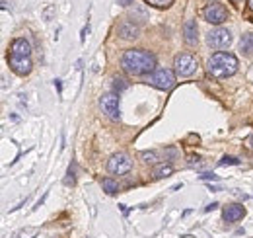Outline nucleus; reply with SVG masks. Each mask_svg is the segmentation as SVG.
<instances>
[{
    "label": "nucleus",
    "instance_id": "f03ea898",
    "mask_svg": "<svg viewBox=\"0 0 253 238\" xmlns=\"http://www.w3.org/2000/svg\"><path fill=\"white\" fill-rule=\"evenodd\" d=\"M206 70L214 78H220V80L222 78H228V76L236 74V70H238V59L232 53L218 51V53H214L210 59L206 60Z\"/></svg>",
    "mask_w": 253,
    "mask_h": 238
},
{
    "label": "nucleus",
    "instance_id": "5701e85b",
    "mask_svg": "<svg viewBox=\"0 0 253 238\" xmlns=\"http://www.w3.org/2000/svg\"><path fill=\"white\" fill-rule=\"evenodd\" d=\"M117 2H119V6H125V8H127V6H131L135 0H117Z\"/></svg>",
    "mask_w": 253,
    "mask_h": 238
},
{
    "label": "nucleus",
    "instance_id": "423d86ee",
    "mask_svg": "<svg viewBox=\"0 0 253 238\" xmlns=\"http://www.w3.org/2000/svg\"><path fill=\"white\" fill-rule=\"evenodd\" d=\"M133 168V160L127 152H115L109 160H107V170L115 176H125L129 170Z\"/></svg>",
    "mask_w": 253,
    "mask_h": 238
},
{
    "label": "nucleus",
    "instance_id": "bb28decb",
    "mask_svg": "<svg viewBox=\"0 0 253 238\" xmlns=\"http://www.w3.org/2000/svg\"><path fill=\"white\" fill-rule=\"evenodd\" d=\"M248 6H250V10H253V0H248Z\"/></svg>",
    "mask_w": 253,
    "mask_h": 238
},
{
    "label": "nucleus",
    "instance_id": "dca6fc26",
    "mask_svg": "<svg viewBox=\"0 0 253 238\" xmlns=\"http://www.w3.org/2000/svg\"><path fill=\"white\" fill-rule=\"evenodd\" d=\"M101 187H103V191H105V193H109V195H115V193L119 191V183H117L113 178L103 179V181H101Z\"/></svg>",
    "mask_w": 253,
    "mask_h": 238
},
{
    "label": "nucleus",
    "instance_id": "a211bd4d",
    "mask_svg": "<svg viewBox=\"0 0 253 238\" xmlns=\"http://www.w3.org/2000/svg\"><path fill=\"white\" fill-rule=\"evenodd\" d=\"M144 2L154 8H169L173 4V0H144Z\"/></svg>",
    "mask_w": 253,
    "mask_h": 238
},
{
    "label": "nucleus",
    "instance_id": "4468645a",
    "mask_svg": "<svg viewBox=\"0 0 253 238\" xmlns=\"http://www.w3.org/2000/svg\"><path fill=\"white\" fill-rule=\"evenodd\" d=\"M173 174V168L169 164H156L154 170H152V176L156 179H162V178H168Z\"/></svg>",
    "mask_w": 253,
    "mask_h": 238
},
{
    "label": "nucleus",
    "instance_id": "cd10ccee",
    "mask_svg": "<svg viewBox=\"0 0 253 238\" xmlns=\"http://www.w3.org/2000/svg\"><path fill=\"white\" fill-rule=\"evenodd\" d=\"M232 2H234V4H238V2H242V0H232Z\"/></svg>",
    "mask_w": 253,
    "mask_h": 238
},
{
    "label": "nucleus",
    "instance_id": "1a4fd4ad",
    "mask_svg": "<svg viewBox=\"0 0 253 238\" xmlns=\"http://www.w3.org/2000/svg\"><path fill=\"white\" fill-rule=\"evenodd\" d=\"M8 64H10V68H12L18 76H28V74L31 72V68H33L31 57H22V55H14V53H10Z\"/></svg>",
    "mask_w": 253,
    "mask_h": 238
},
{
    "label": "nucleus",
    "instance_id": "f8f14e48",
    "mask_svg": "<svg viewBox=\"0 0 253 238\" xmlns=\"http://www.w3.org/2000/svg\"><path fill=\"white\" fill-rule=\"evenodd\" d=\"M183 37H185V43L187 45H197L199 41V28H197V22L195 20H187L183 24Z\"/></svg>",
    "mask_w": 253,
    "mask_h": 238
},
{
    "label": "nucleus",
    "instance_id": "b1692460",
    "mask_svg": "<svg viewBox=\"0 0 253 238\" xmlns=\"http://www.w3.org/2000/svg\"><path fill=\"white\" fill-rule=\"evenodd\" d=\"M216 207H218V203H210V205H206V207H204V211L208 213V211H212V209H216Z\"/></svg>",
    "mask_w": 253,
    "mask_h": 238
},
{
    "label": "nucleus",
    "instance_id": "c85d7f7f",
    "mask_svg": "<svg viewBox=\"0 0 253 238\" xmlns=\"http://www.w3.org/2000/svg\"><path fill=\"white\" fill-rule=\"evenodd\" d=\"M20 238H26V237H20Z\"/></svg>",
    "mask_w": 253,
    "mask_h": 238
},
{
    "label": "nucleus",
    "instance_id": "aec40b11",
    "mask_svg": "<svg viewBox=\"0 0 253 238\" xmlns=\"http://www.w3.org/2000/svg\"><path fill=\"white\" fill-rule=\"evenodd\" d=\"M218 164H220V166H240V160L234 158V156H224Z\"/></svg>",
    "mask_w": 253,
    "mask_h": 238
},
{
    "label": "nucleus",
    "instance_id": "0eeeda50",
    "mask_svg": "<svg viewBox=\"0 0 253 238\" xmlns=\"http://www.w3.org/2000/svg\"><path fill=\"white\" fill-rule=\"evenodd\" d=\"M197 59L191 53H179L173 59V70L177 76H191L197 70Z\"/></svg>",
    "mask_w": 253,
    "mask_h": 238
},
{
    "label": "nucleus",
    "instance_id": "393cba45",
    "mask_svg": "<svg viewBox=\"0 0 253 238\" xmlns=\"http://www.w3.org/2000/svg\"><path fill=\"white\" fill-rule=\"evenodd\" d=\"M55 86H56V90H58V92L62 90V86H60V80H55Z\"/></svg>",
    "mask_w": 253,
    "mask_h": 238
},
{
    "label": "nucleus",
    "instance_id": "9b49d317",
    "mask_svg": "<svg viewBox=\"0 0 253 238\" xmlns=\"http://www.w3.org/2000/svg\"><path fill=\"white\" fill-rule=\"evenodd\" d=\"M244 217H246V209L240 203H232V205L224 207V211H222V219L226 223H236V221H240Z\"/></svg>",
    "mask_w": 253,
    "mask_h": 238
},
{
    "label": "nucleus",
    "instance_id": "2eb2a0df",
    "mask_svg": "<svg viewBox=\"0 0 253 238\" xmlns=\"http://www.w3.org/2000/svg\"><path fill=\"white\" fill-rule=\"evenodd\" d=\"M240 51L244 55H253V33H244L240 39Z\"/></svg>",
    "mask_w": 253,
    "mask_h": 238
},
{
    "label": "nucleus",
    "instance_id": "9d476101",
    "mask_svg": "<svg viewBox=\"0 0 253 238\" xmlns=\"http://www.w3.org/2000/svg\"><path fill=\"white\" fill-rule=\"evenodd\" d=\"M117 33H119L121 39H127V41L139 39V37H141V26H139L137 22L123 20V22H119V26H117Z\"/></svg>",
    "mask_w": 253,
    "mask_h": 238
},
{
    "label": "nucleus",
    "instance_id": "412c9836",
    "mask_svg": "<svg viewBox=\"0 0 253 238\" xmlns=\"http://www.w3.org/2000/svg\"><path fill=\"white\" fill-rule=\"evenodd\" d=\"M64 183L66 185H74V166L68 168V178L64 179Z\"/></svg>",
    "mask_w": 253,
    "mask_h": 238
},
{
    "label": "nucleus",
    "instance_id": "20e7f679",
    "mask_svg": "<svg viewBox=\"0 0 253 238\" xmlns=\"http://www.w3.org/2000/svg\"><path fill=\"white\" fill-rule=\"evenodd\" d=\"M202 18H204L208 24L220 28V24H224V22L228 20V10H226L220 2H208V4L202 8Z\"/></svg>",
    "mask_w": 253,
    "mask_h": 238
},
{
    "label": "nucleus",
    "instance_id": "4be33fe9",
    "mask_svg": "<svg viewBox=\"0 0 253 238\" xmlns=\"http://www.w3.org/2000/svg\"><path fill=\"white\" fill-rule=\"evenodd\" d=\"M199 178H201V179H218V176H214V174H210V172H206V174H201Z\"/></svg>",
    "mask_w": 253,
    "mask_h": 238
},
{
    "label": "nucleus",
    "instance_id": "39448f33",
    "mask_svg": "<svg viewBox=\"0 0 253 238\" xmlns=\"http://www.w3.org/2000/svg\"><path fill=\"white\" fill-rule=\"evenodd\" d=\"M206 43L212 49H226L232 43V31L228 28H212L206 33Z\"/></svg>",
    "mask_w": 253,
    "mask_h": 238
},
{
    "label": "nucleus",
    "instance_id": "f257e3e1",
    "mask_svg": "<svg viewBox=\"0 0 253 238\" xmlns=\"http://www.w3.org/2000/svg\"><path fill=\"white\" fill-rule=\"evenodd\" d=\"M121 66L131 76H144L156 70V57L144 49H129L121 57Z\"/></svg>",
    "mask_w": 253,
    "mask_h": 238
},
{
    "label": "nucleus",
    "instance_id": "7ed1b4c3",
    "mask_svg": "<svg viewBox=\"0 0 253 238\" xmlns=\"http://www.w3.org/2000/svg\"><path fill=\"white\" fill-rule=\"evenodd\" d=\"M148 84L158 90H171L175 86V72L169 68H156L148 74Z\"/></svg>",
    "mask_w": 253,
    "mask_h": 238
},
{
    "label": "nucleus",
    "instance_id": "a878e982",
    "mask_svg": "<svg viewBox=\"0 0 253 238\" xmlns=\"http://www.w3.org/2000/svg\"><path fill=\"white\" fill-rule=\"evenodd\" d=\"M248 147H250V149L253 150V135L250 137V139H248Z\"/></svg>",
    "mask_w": 253,
    "mask_h": 238
},
{
    "label": "nucleus",
    "instance_id": "6e6552de",
    "mask_svg": "<svg viewBox=\"0 0 253 238\" xmlns=\"http://www.w3.org/2000/svg\"><path fill=\"white\" fill-rule=\"evenodd\" d=\"M100 108L101 112L107 116L109 119H119L121 118V108H119V96L109 92V94H103L100 98Z\"/></svg>",
    "mask_w": 253,
    "mask_h": 238
},
{
    "label": "nucleus",
    "instance_id": "f3484780",
    "mask_svg": "<svg viewBox=\"0 0 253 238\" xmlns=\"http://www.w3.org/2000/svg\"><path fill=\"white\" fill-rule=\"evenodd\" d=\"M113 88H115V92H123V90H127L129 88V82H127V78H123V76H113Z\"/></svg>",
    "mask_w": 253,
    "mask_h": 238
},
{
    "label": "nucleus",
    "instance_id": "6ab92c4d",
    "mask_svg": "<svg viewBox=\"0 0 253 238\" xmlns=\"http://www.w3.org/2000/svg\"><path fill=\"white\" fill-rule=\"evenodd\" d=\"M142 160H144L146 164H156V162H158V152H154V150H144V152H142Z\"/></svg>",
    "mask_w": 253,
    "mask_h": 238
},
{
    "label": "nucleus",
    "instance_id": "ddd939ff",
    "mask_svg": "<svg viewBox=\"0 0 253 238\" xmlns=\"http://www.w3.org/2000/svg\"><path fill=\"white\" fill-rule=\"evenodd\" d=\"M14 55H22V57H31V45L26 37H18L12 41V51Z\"/></svg>",
    "mask_w": 253,
    "mask_h": 238
}]
</instances>
